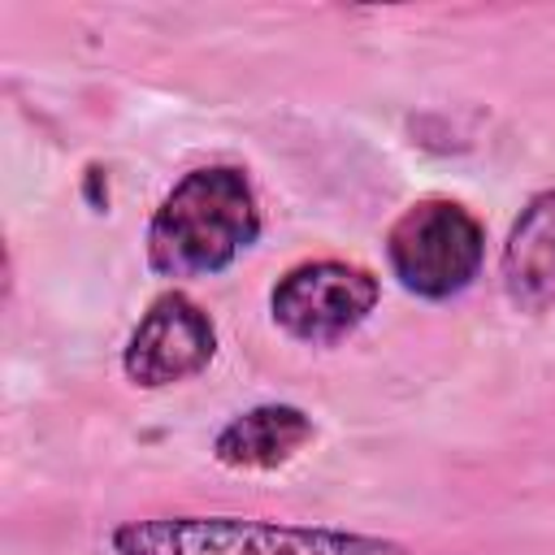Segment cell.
Instances as JSON below:
<instances>
[{
	"label": "cell",
	"instance_id": "cell-1",
	"mask_svg": "<svg viewBox=\"0 0 555 555\" xmlns=\"http://www.w3.org/2000/svg\"><path fill=\"white\" fill-rule=\"evenodd\" d=\"M260 238V208L243 169H191L147 225V260L165 278H204L230 269Z\"/></svg>",
	"mask_w": 555,
	"mask_h": 555
},
{
	"label": "cell",
	"instance_id": "cell-2",
	"mask_svg": "<svg viewBox=\"0 0 555 555\" xmlns=\"http://www.w3.org/2000/svg\"><path fill=\"white\" fill-rule=\"evenodd\" d=\"M108 542L117 555H408V546L369 533L243 520V516L126 520L113 529Z\"/></svg>",
	"mask_w": 555,
	"mask_h": 555
},
{
	"label": "cell",
	"instance_id": "cell-3",
	"mask_svg": "<svg viewBox=\"0 0 555 555\" xmlns=\"http://www.w3.org/2000/svg\"><path fill=\"white\" fill-rule=\"evenodd\" d=\"M481 247L486 234L477 217L455 199H421L386 234L395 278L421 299L460 295L481 269Z\"/></svg>",
	"mask_w": 555,
	"mask_h": 555
},
{
	"label": "cell",
	"instance_id": "cell-4",
	"mask_svg": "<svg viewBox=\"0 0 555 555\" xmlns=\"http://www.w3.org/2000/svg\"><path fill=\"white\" fill-rule=\"evenodd\" d=\"M377 304V278L347 260L295 264L269 295L273 321L312 347H330L360 330Z\"/></svg>",
	"mask_w": 555,
	"mask_h": 555
},
{
	"label": "cell",
	"instance_id": "cell-5",
	"mask_svg": "<svg viewBox=\"0 0 555 555\" xmlns=\"http://www.w3.org/2000/svg\"><path fill=\"white\" fill-rule=\"evenodd\" d=\"M212 351H217V330H212L208 312L195 299L169 291L134 325L121 369L134 386L160 390V386H173V382L199 373L212 360Z\"/></svg>",
	"mask_w": 555,
	"mask_h": 555
},
{
	"label": "cell",
	"instance_id": "cell-6",
	"mask_svg": "<svg viewBox=\"0 0 555 555\" xmlns=\"http://www.w3.org/2000/svg\"><path fill=\"white\" fill-rule=\"evenodd\" d=\"M503 291L525 312L555 308V191L520 208L503 243Z\"/></svg>",
	"mask_w": 555,
	"mask_h": 555
},
{
	"label": "cell",
	"instance_id": "cell-7",
	"mask_svg": "<svg viewBox=\"0 0 555 555\" xmlns=\"http://www.w3.org/2000/svg\"><path fill=\"white\" fill-rule=\"evenodd\" d=\"M312 421L291 403H264L234 416L217 438L212 455L230 468H278L312 442Z\"/></svg>",
	"mask_w": 555,
	"mask_h": 555
}]
</instances>
